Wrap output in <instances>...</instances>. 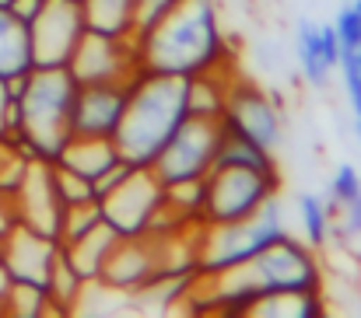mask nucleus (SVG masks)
I'll return each mask as SVG.
<instances>
[{"label": "nucleus", "mask_w": 361, "mask_h": 318, "mask_svg": "<svg viewBox=\"0 0 361 318\" xmlns=\"http://www.w3.org/2000/svg\"><path fill=\"white\" fill-rule=\"evenodd\" d=\"M53 186H56V196H60L63 207H74V203H88V200H95L92 182L81 179V175H74V172L63 168V165H53Z\"/></svg>", "instance_id": "nucleus-27"}, {"label": "nucleus", "mask_w": 361, "mask_h": 318, "mask_svg": "<svg viewBox=\"0 0 361 318\" xmlns=\"http://www.w3.org/2000/svg\"><path fill=\"white\" fill-rule=\"evenodd\" d=\"M337 70L344 77V91H348L351 112H355V119H361V70H358V63H355V56H351V49L341 53V67Z\"/></svg>", "instance_id": "nucleus-29"}, {"label": "nucleus", "mask_w": 361, "mask_h": 318, "mask_svg": "<svg viewBox=\"0 0 361 318\" xmlns=\"http://www.w3.org/2000/svg\"><path fill=\"white\" fill-rule=\"evenodd\" d=\"M4 298H7V276H4V269H0V312H4Z\"/></svg>", "instance_id": "nucleus-36"}, {"label": "nucleus", "mask_w": 361, "mask_h": 318, "mask_svg": "<svg viewBox=\"0 0 361 318\" xmlns=\"http://www.w3.org/2000/svg\"><path fill=\"white\" fill-rule=\"evenodd\" d=\"M341 217H344V227H337V234H361V196L351 203V207H344L341 210Z\"/></svg>", "instance_id": "nucleus-34"}, {"label": "nucleus", "mask_w": 361, "mask_h": 318, "mask_svg": "<svg viewBox=\"0 0 361 318\" xmlns=\"http://www.w3.org/2000/svg\"><path fill=\"white\" fill-rule=\"evenodd\" d=\"M99 203H102L106 224L120 238H140L151 231L154 217L165 207V186L158 182V175L151 168H133V175L120 189H113Z\"/></svg>", "instance_id": "nucleus-10"}, {"label": "nucleus", "mask_w": 361, "mask_h": 318, "mask_svg": "<svg viewBox=\"0 0 361 318\" xmlns=\"http://www.w3.org/2000/svg\"><path fill=\"white\" fill-rule=\"evenodd\" d=\"M78 81L67 67H32L21 81H14L18 98V133L14 144L32 161H56L71 133V108L78 98Z\"/></svg>", "instance_id": "nucleus-3"}, {"label": "nucleus", "mask_w": 361, "mask_h": 318, "mask_svg": "<svg viewBox=\"0 0 361 318\" xmlns=\"http://www.w3.org/2000/svg\"><path fill=\"white\" fill-rule=\"evenodd\" d=\"M214 165H245V168H263V172H281L277 168V151L232 133L221 126V140H218V154H214Z\"/></svg>", "instance_id": "nucleus-20"}, {"label": "nucleus", "mask_w": 361, "mask_h": 318, "mask_svg": "<svg viewBox=\"0 0 361 318\" xmlns=\"http://www.w3.org/2000/svg\"><path fill=\"white\" fill-rule=\"evenodd\" d=\"M358 196H361V172L355 168V165H341V168L330 175V186H326V200H330V207H334L337 217H341V210L351 207Z\"/></svg>", "instance_id": "nucleus-26"}, {"label": "nucleus", "mask_w": 361, "mask_h": 318, "mask_svg": "<svg viewBox=\"0 0 361 318\" xmlns=\"http://www.w3.org/2000/svg\"><path fill=\"white\" fill-rule=\"evenodd\" d=\"M355 129H358V140H361V119H355Z\"/></svg>", "instance_id": "nucleus-38"}, {"label": "nucleus", "mask_w": 361, "mask_h": 318, "mask_svg": "<svg viewBox=\"0 0 361 318\" xmlns=\"http://www.w3.org/2000/svg\"><path fill=\"white\" fill-rule=\"evenodd\" d=\"M32 42L28 25L0 7V81H21L32 70Z\"/></svg>", "instance_id": "nucleus-19"}, {"label": "nucleus", "mask_w": 361, "mask_h": 318, "mask_svg": "<svg viewBox=\"0 0 361 318\" xmlns=\"http://www.w3.org/2000/svg\"><path fill=\"white\" fill-rule=\"evenodd\" d=\"M334 28H337L341 49H358L361 46V11L355 7V4H348V7H341V11H337Z\"/></svg>", "instance_id": "nucleus-28"}, {"label": "nucleus", "mask_w": 361, "mask_h": 318, "mask_svg": "<svg viewBox=\"0 0 361 318\" xmlns=\"http://www.w3.org/2000/svg\"><path fill=\"white\" fill-rule=\"evenodd\" d=\"M39 7H42V0H11V4H7V11H11L14 18H21L25 25L39 14Z\"/></svg>", "instance_id": "nucleus-35"}, {"label": "nucleus", "mask_w": 361, "mask_h": 318, "mask_svg": "<svg viewBox=\"0 0 361 318\" xmlns=\"http://www.w3.org/2000/svg\"><path fill=\"white\" fill-rule=\"evenodd\" d=\"M85 32L88 25H85L81 0H42L39 14L28 21L32 63L35 67H71Z\"/></svg>", "instance_id": "nucleus-8"}, {"label": "nucleus", "mask_w": 361, "mask_h": 318, "mask_svg": "<svg viewBox=\"0 0 361 318\" xmlns=\"http://www.w3.org/2000/svg\"><path fill=\"white\" fill-rule=\"evenodd\" d=\"M14 220L21 227H32L46 238L60 241V220H63V203L53 186V165L49 161H32L21 186L11 193Z\"/></svg>", "instance_id": "nucleus-13"}, {"label": "nucleus", "mask_w": 361, "mask_h": 318, "mask_svg": "<svg viewBox=\"0 0 361 318\" xmlns=\"http://www.w3.org/2000/svg\"><path fill=\"white\" fill-rule=\"evenodd\" d=\"M99 224H106V217H102V203H99V200L63 207V220H60V245H67V241H78V238L92 234Z\"/></svg>", "instance_id": "nucleus-24"}, {"label": "nucleus", "mask_w": 361, "mask_h": 318, "mask_svg": "<svg viewBox=\"0 0 361 318\" xmlns=\"http://www.w3.org/2000/svg\"><path fill=\"white\" fill-rule=\"evenodd\" d=\"M126 106H130V81L81 84L74 108H71V133L74 136H109V140H116Z\"/></svg>", "instance_id": "nucleus-14"}, {"label": "nucleus", "mask_w": 361, "mask_h": 318, "mask_svg": "<svg viewBox=\"0 0 361 318\" xmlns=\"http://www.w3.org/2000/svg\"><path fill=\"white\" fill-rule=\"evenodd\" d=\"M351 56H355V63H358V70H361V46L358 49H351Z\"/></svg>", "instance_id": "nucleus-37"}, {"label": "nucleus", "mask_w": 361, "mask_h": 318, "mask_svg": "<svg viewBox=\"0 0 361 318\" xmlns=\"http://www.w3.org/2000/svg\"><path fill=\"white\" fill-rule=\"evenodd\" d=\"M133 168H137V165H130V161H120L116 168H109V172L95 182V200H102V196H109L113 189H120L123 182L133 175Z\"/></svg>", "instance_id": "nucleus-31"}, {"label": "nucleus", "mask_w": 361, "mask_h": 318, "mask_svg": "<svg viewBox=\"0 0 361 318\" xmlns=\"http://www.w3.org/2000/svg\"><path fill=\"white\" fill-rule=\"evenodd\" d=\"M298 224H302V238L312 248H326L334 238V224H337V210L330 207L326 196L319 193H302L298 196Z\"/></svg>", "instance_id": "nucleus-22"}, {"label": "nucleus", "mask_w": 361, "mask_h": 318, "mask_svg": "<svg viewBox=\"0 0 361 318\" xmlns=\"http://www.w3.org/2000/svg\"><path fill=\"white\" fill-rule=\"evenodd\" d=\"M7 4H11V0H0V7H7Z\"/></svg>", "instance_id": "nucleus-40"}, {"label": "nucleus", "mask_w": 361, "mask_h": 318, "mask_svg": "<svg viewBox=\"0 0 361 318\" xmlns=\"http://www.w3.org/2000/svg\"><path fill=\"white\" fill-rule=\"evenodd\" d=\"M120 241V234L109 227V224H99L92 234H85V238H78V241H67V245H60V255L92 284V280H99L102 276V269H106V259H109V252H113V245Z\"/></svg>", "instance_id": "nucleus-18"}, {"label": "nucleus", "mask_w": 361, "mask_h": 318, "mask_svg": "<svg viewBox=\"0 0 361 318\" xmlns=\"http://www.w3.org/2000/svg\"><path fill=\"white\" fill-rule=\"evenodd\" d=\"M284 234H288L284 207L274 196L263 210L245 217V220L197 227V266L204 276L239 269L245 262H252L259 252H267L274 241H281Z\"/></svg>", "instance_id": "nucleus-4"}, {"label": "nucleus", "mask_w": 361, "mask_h": 318, "mask_svg": "<svg viewBox=\"0 0 361 318\" xmlns=\"http://www.w3.org/2000/svg\"><path fill=\"white\" fill-rule=\"evenodd\" d=\"M18 133V98L14 81H0V140H14Z\"/></svg>", "instance_id": "nucleus-30"}, {"label": "nucleus", "mask_w": 361, "mask_h": 318, "mask_svg": "<svg viewBox=\"0 0 361 318\" xmlns=\"http://www.w3.org/2000/svg\"><path fill=\"white\" fill-rule=\"evenodd\" d=\"M186 119H190V77L154 74L140 67L130 81V106L116 129L120 158L137 168H151V161L161 154V147Z\"/></svg>", "instance_id": "nucleus-2"}, {"label": "nucleus", "mask_w": 361, "mask_h": 318, "mask_svg": "<svg viewBox=\"0 0 361 318\" xmlns=\"http://www.w3.org/2000/svg\"><path fill=\"white\" fill-rule=\"evenodd\" d=\"M161 269V238L154 234H140V238H120L106 259L102 269V284L120 291V294H137L147 280H154V273Z\"/></svg>", "instance_id": "nucleus-15"}, {"label": "nucleus", "mask_w": 361, "mask_h": 318, "mask_svg": "<svg viewBox=\"0 0 361 318\" xmlns=\"http://www.w3.org/2000/svg\"><path fill=\"white\" fill-rule=\"evenodd\" d=\"M60 259V241L46 238L32 227L14 224L4 238H0V269L7 276V284H28V287H42L53 273Z\"/></svg>", "instance_id": "nucleus-11"}, {"label": "nucleus", "mask_w": 361, "mask_h": 318, "mask_svg": "<svg viewBox=\"0 0 361 318\" xmlns=\"http://www.w3.org/2000/svg\"><path fill=\"white\" fill-rule=\"evenodd\" d=\"M319 46H323V60H326V67L337 70L344 49H341V39H337V28H334V25H319Z\"/></svg>", "instance_id": "nucleus-32"}, {"label": "nucleus", "mask_w": 361, "mask_h": 318, "mask_svg": "<svg viewBox=\"0 0 361 318\" xmlns=\"http://www.w3.org/2000/svg\"><path fill=\"white\" fill-rule=\"evenodd\" d=\"M78 84H106V81H133L140 70L137 42L133 39H113V35H95L85 32L71 67Z\"/></svg>", "instance_id": "nucleus-12"}, {"label": "nucleus", "mask_w": 361, "mask_h": 318, "mask_svg": "<svg viewBox=\"0 0 361 318\" xmlns=\"http://www.w3.org/2000/svg\"><path fill=\"white\" fill-rule=\"evenodd\" d=\"M144 70L197 77L235 63V42L221 28L218 0H179L169 14L133 35Z\"/></svg>", "instance_id": "nucleus-1"}, {"label": "nucleus", "mask_w": 361, "mask_h": 318, "mask_svg": "<svg viewBox=\"0 0 361 318\" xmlns=\"http://www.w3.org/2000/svg\"><path fill=\"white\" fill-rule=\"evenodd\" d=\"M351 4H355V7H358V11H361V0H351Z\"/></svg>", "instance_id": "nucleus-39"}, {"label": "nucleus", "mask_w": 361, "mask_h": 318, "mask_svg": "<svg viewBox=\"0 0 361 318\" xmlns=\"http://www.w3.org/2000/svg\"><path fill=\"white\" fill-rule=\"evenodd\" d=\"M295 46H298V70L305 77V84L323 88L330 81V67L323 60V46H319V25L316 21H298L295 28Z\"/></svg>", "instance_id": "nucleus-23"}, {"label": "nucleus", "mask_w": 361, "mask_h": 318, "mask_svg": "<svg viewBox=\"0 0 361 318\" xmlns=\"http://www.w3.org/2000/svg\"><path fill=\"white\" fill-rule=\"evenodd\" d=\"M140 4L144 0H81V11H85L88 32L133 39L140 25Z\"/></svg>", "instance_id": "nucleus-17"}, {"label": "nucleus", "mask_w": 361, "mask_h": 318, "mask_svg": "<svg viewBox=\"0 0 361 318\" xmlns=\"http://www.w3.org/2000/svg\"><path fill=\"white\" fill-rule=\"evenodd\" d=\"M245 280L259 291V298L274 294H326V269L319 259V248H312L298 234H284L267 252H259L252 262L239 266Z\"/></svg>", "instance_id": "nucleus-5"}, {"label": "nucleus", "mask_w": 361, "mask_h": 318, "mask_svg": "<svg viewBox=\"0 0 361 318\" xmlns=\"http://www.w3.org/2000/svg\"><path fill=\"white\" fill-rule=\"evenodd\" d=\"M204 224H235L259 213L281 193V172L245 168V165H214L204 175Z\"/></svg>", "instance_id": "nucleus-6"}, {"label": "nucleus", "mask_w": 361, "mask_h": 318, "mask_svg": "<svg viewBox=\"0 0 361 318\" xmlns=\"http://www.w3.org/2000/svg\"><path fill=\"white\" fill-rule=\"evenodd\" d=\"M218 140H221V119L190 115V119L172 133V140L161 147V154L151 161V172L158 175L161 186L200 182V179L214 168Z\"/></svg>", "instance_id": "nucleus-7"}, {"label": "nucleus", "mask_w": 361, "mask_h": 318, "mask_svg": "<svg viewBox=\"0 0 361 318\" xmlns=\"http://www.w3.org/2000/svg\"><path fill=\"white\" fill-rule=\"evenodd\" d=\"M221 126L270 147V151H277L281 140H284V115H281L277 98L267 88H259L256 81H249L242 70L232 77L228 102L221 112Z\"/></svg>", "instance_id": "nucleus-9"}, {"label": "nucleus", "mask_w": 361, "mask_h": 318, "mask_svg": "<svg viewBox=\"0 0 361 318\" xmlns=\"http://www.w3.org/2000/svg\"><path fill=\"white\" fill-rule=\"evenodd\" d=\"M120 161L123 158H120L116 140H109V136H71V140L63 144L60 158H56L53 165L71 168L74 175L88 179V182H92V189H95V182H99L109 168H116Z\"/></svg>", "instance_id": "nucleus-16"}, {"label": "nucleus", "mask_w": 361, "mask_h": 318, "mask_svg": "<svg viewBox=\"0 0 361 318\" xmlns=\"http://www.w3.org/2000/svg\"><path fill=\"white\" fill-rule=\"evenodd\" d=\"M0 315H21V318L49 315L46 291L42 287H28V284H7V298H4V312Z\"/></svg>", "instance_id": "nucleus-25"}, {"label": "nucleus", "mask_w": 361, "mask_h": 318, "mask_svg": "<svg viewBox=\"0 0 361 318\" xmlns=\"http://www.w3.org/2000/svg\"><path fill=\"white\" fill-rule=\"evenodd\" d=\"M88 280L60 255L49 280H46V301H49V315H78L81 294H85Z\"/></svg>", "instance_id": "nucleus-21"}, {"label": "nucleus", "mask_w": 361, "mask_h": 318, "mask_svg": "<svg viewBox=\"0 0 361 318\" xmlns=\"http://www.w3.org/2000/svg\"><path fill=\"white\" fill-rule=\"evenodd\" d=\"M176 4H179V0H144V4H140V25H137V32L147 28V25H154V21H158L161 14H169Z\"/></svg>", "instance_id": "nucleus-33"}]
</instances>
